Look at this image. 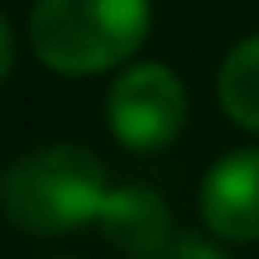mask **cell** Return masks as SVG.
Returning <instances> with one entry per match:
<instances>
[{"instance_id":"obj_2","label":"cell","mask_w":259,"mask_h":259,"mask_svg":"<svg viewBox=\"0 0 259 259\" xmlns=\"http://www.w3.org/2000/svg\"><path fill=\"white\" fill-rule=\"evenodd\" d=\"M154 29L149 0H34L29 48L58 77H101L125 67Z\"/></svg>"},{"instance_id":"obj_3","label":"cell","mask_w":259,"mask_h":259,"mask_svg":"<svg viewBox=\"0 0 259 259\" xmlns=\"http://www.w3.org/2000/svg\"><path fill=\"white\" fill-rule=\"evenodd\" d=\"M106 125L135 154L173 144L187 125V87L168 63H135L106 92Z\"/></svg>"},{"instance_id":"obj_8","label":"cell","mask_w":259,"mask_h":259,"mask_svg":"<svg viewBox=\"0 0 259 259\" xmlns=\"http://www.w3.org/2000/svg\"><path fill=\"white\" fill-rule=\"evenodd\" d=\"M10 67H15V29H10V19L0 15V82L10 77Z\"/></svg>"},{"instance_id":"obj_1","label":"cell","mask_w":259,"mask_h":259,"mask_svg":"<svg viewBox=\"0 0 259 259\" xmlns=\"http://www.w3.org/2000/svg\"><path fill=\"white\" fill-rule=\"evenodd\" d=\"M111 178L96 149L58 139L10 158L0 173V211L24 235H67L96 226Z\"/></svg>"},{"instance_id":"obj_7","label":"cell","mask_w":259,"mask_h":259,"mask_svg":"<svg viewBox=\"0 0 259 259\" xmlns=\"http://www.w3.org/2000/svg\"><path fill=\"white\" fill-rule=\"evenodd\" d=\"M144 259H226V250H216L206 240H168L163 250H154Z\"/></svg>"},{"instance_id":"obj_6","label":"cell","mask_w":259,"mask_h":259,"mask_svg":"<svg viewBox=\"0 0 259 259\" xmlns=\"http://www.w3.org/2000/svg\"><path fill=\"white\" fill-rule=\"evenodd\" d=\"M216 101L231 125L259 135V34L240 38L226 53L221 72H216Z\"/></svg>"},{"instance_id":"obj_9","label":"cell","mask_w":259,"mask_h":259,"mask_svg":"<svg viewBox=\"0 0 259 259\" xmlns=\"http://www.w3.org/2000/svg\"><path fill=\"white\" fill-rule=\"evenodd\" d=\"M44 259H82V254H44Z\"/></svg>"},{"instance_id":"obj_4","label":"cell","mask_w":259,"mask_h":259,"mask_svg":"<svg viewBox=\"0 0 259 259\" xmlns=\"http://www.w3.org/2000/svg\"><path fill=\"white\" fill-rule=\"evenodd\" d=\"M202 221L226 245H259V144L221 154L202 178Z\"/></svg>"},{"instance_id":"obj_5","label":"cell","mask_w":259,"mask_h":259,"mask_svg":"<svg viewBox=\"0 0 259 259\" xmlns=\"http://www.w3.org/2000/svg\"><path fill=\"white\" fill-rule=\"evenodd\" d=\"M96 231H101V240L111 250H120L130 259H144L173 240V211H168V202L154 187L125 183V187L106 192L101 211H96Z\"/></svg>"}]
</instances>
